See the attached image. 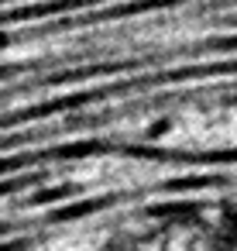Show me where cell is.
I'll use <instances>...</instances> for the list:
<instances>
[{"label":"cell","mask_w":237,"mask_h":251,"mask_svg":"<svg viewBox=\"0 0 237 251\" xmlns=\"http://www.w3.org/2000/svg\"><path fill=\"white\" fill-rule=\"evenodd\" d=\"M96 251H237V227L199 213H175L148 227H127Z\"/></svg>","instance_id":"1"}]
</instances>
